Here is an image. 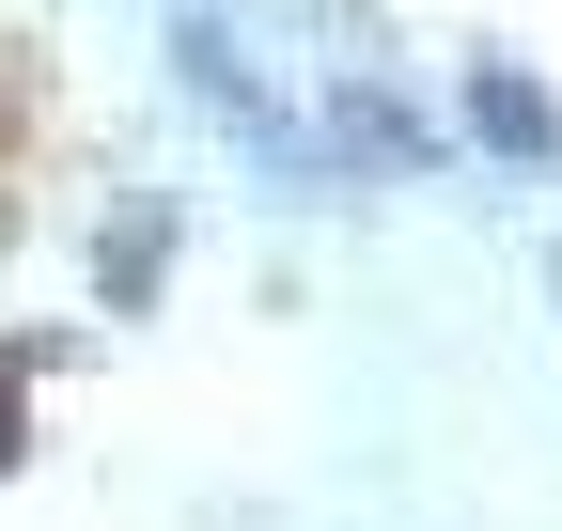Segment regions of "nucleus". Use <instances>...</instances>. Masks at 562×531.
Here are the masks:
<instances>
[{
    "label": "nucleus",
    "mask_w": 562,
    "mask_h": 531,
    "mask_svg": "<svg viewBox=\"0 0 562 531\" xmlns=\"http://www.w3.org/2000/svg\"><path fill=\"white\" fill-rule=\"evenodd\" d=\"M16 422H32V391H16V360H0V470H16Z\"/></svg>",
    "instance_id": "2"
},
{
    "label": "nucleus",
    "mask_w": 562,
    "mask_h": 531,
    "mask_svg": "<svg viewBox=\"0 0 562 531\" xmlns=\"http://www.w3.org/2000/svg\"><path fill=\"white\" fill-rule=\"evenodd\" d=\"M469 125H484V142H516V157H547V142H562V110L516 79V63H484V79H469Z\"/></svg>",
    "instance_id": "1"
}]
</instances>
